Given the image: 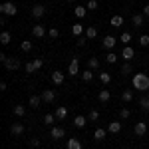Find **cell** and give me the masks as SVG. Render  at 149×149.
I'll return each instance as SVG.
<instances>
[{"label": "cell", "mask_w": 149, "mask_h": 149, "mask_svg": "<svg viewBox=\"0 0 149 149\" xmlns=\"http://www.w3.org/2000/svg\"><path fill=\"white\" fill-rule=\"evenodd\" d=\"M131 84H133V88L139 90V92H147V90H149V76H147V74H143V72H139V74L133 76Z\"/></svg>", "instance_id": "1"}, {"label": "cell", "mask_w": 149, "mask_h": 149, "mask_svg": "<svg viewBox=\"0 0 149 149\" xmlns=\"http://www.w3.org/2000/svg\"><path fill=\"white\" fill-rule=\"evenodd\" d=\"M0 12H2L4 16H16V14H18V8H16V4H12V2H2Z\"/></svg>", "instance_id": "2"}, {"label": "cell", "mask_w": 149, "mask_h": 149, "mask_svg": "<svg viewBox=\"0 0 149 149\" xmlns=\"http://www.w3.org/2000/svg\"><path fill=\"white\" fill-rule=\"evenodd\" d=\"M68 74H70V76H78V74H80V62H78V58H74V60L70 62Z\"/></svg>", "instance_id": "3"}, {"label": "cell", "mask_w": 149, "mask_h": 149, "mask_svg": "<svg viewBox=\"0 0 149 149\" xmlns=\"http://www.w3.org/2000/svg\"><path fill=\"white\" fill-rule=\"evenodd\" d=\"M44 14H46V8H44L42 4H36L34 8H32V16H34L36 20H40V18H44Z\"/></svg>", "instance_id": "4"}, {"label": "cell", "mask_w": 149, "mask_h": 149, "mask_svg": "<svg viewBox=\"0 0 149 149\" xmlns=\"http://www.w3.org/2000/svg\"><path fill=\"white\" fill-rule=\"evenodd\" d=\"M4 68L6 70H18L20 68V60H16V58H8V60H6V62H4Z\"/></svg>", "instance_id": "5"}, {"label": "cell", "mask_w": 149, "mask_h": 149, "mask_svg": "<svg viewBox=\"0 0 149 149\" xmlns=\"http://www.w3.org/2000/svg\"><path fill=\"white\" fill-rule=\"evenodd\" d=\"M133 131H135V135H139V137L145 135V133H147V123H145V121H137L135 127H133Z\"/></svg>", "instance_id": "6"}, {"label": "cell", "mask_w": 149, "mask_h": 149, "mask_svg": "<svg viewBox=\"0 0 149 149\" xmlns=\"http://www.w3.org/2000/svg\"><path fill=\"white\" fill-rule=\"evenodd\" d=\"M54 100H56V92H54V90H44V92H42V102L52 103Z\"/></svg>", "instance_id": "7"}, {"label": "cell", "mask_w": 149, "mask_h": 149, "mask_svg": "<svg viewBox=\"0 0 149 149\" xmlns=\"http://www.w3.org/2000/svg\"><path fill=\"white\" fill-rule=\"evenodd\" d=\"M64 135H66L64 127H52V131H50V137L52 139H62Z\"/></svg>", "instance_id": "8"}, {"label": "cell", "mask_w": 149, "mask_h": 149, "mask_svg": "<svg viewBox=\"0 0 149 149\" xmlns=\"http://www.w3.org/2000/svg\"><path fill=\"white\" fill-rule=\"evenodd\" d=\"M10 133H12V135H16V137H20V135L24 133V125H22V123H12V125H10Z\"/></svg>", "instance_id": "9"}, {"label": "cell", "mask_w": 149, "mask_h": 149, "mask_svg": "<svg viewBox=\"0 0 149 149\" xmlns=\"http://www.w3.org/2000/svg\"><path fill=\"white\" fill-rule=\"evenodd\" d=\"M102 46L105 48V50H111V48L115 46V38L113 36H105V38L102 40Z\"/></svg>", "instance_id": "10"}, {"label": "cell", "mask_w": 149, "mask_h": 149, "mask_svg": "<svg viewBox=\"0 0 149 149\" xmlns=\"http://www.w3.org/2000/svg\"><path fill=\"white\" fill-rule=\"evenodd\" d=\"M32 34H34L36 38H44V34H46V28H44L42 24H36L34 28H32Z\"/></svg>", "instance_id": "11"}, {"label": "cell", "mask_w": 149, "mask_h": 149, "mask_svg": "<svg viewBox=\"0 0 149 149\" xmlns=\"http://www.w3.org/2000/svg\"><path fill=\"white\" fill-rule=\"evenodd\" d=\"M107 131H109V133H119V131H121V121H109Z\"/></svg>", "instance_id": "12"}, {"label": "cell", "mask_w": 149, "mask_h": 149, "mask_svg": "<svg viewBox=\"0 0 149 149\" xmlns=\"http://www.w3.org/2000/svg\"><path fill=\"white\" fill-rule=\"evenodd\" d=\"M133 56H135V52H133V48L125 46L123 50H121V58H123V60H133Z\"/></svg>", "instance_id": "13"}, {"label": "cell", "mask_w": 149, "mask_h": 149, "mask_svg": "<svg viewBox=\"0 0 149 149\" xmlns=\"http://www.w3.org/2000/svg\"><path fill=\"white\" fill-rule=\"evenodd\" d=\"M66 149H81V141L80 139H68V143H66Z\"/></svg>", "instance_id": "14"}, {"label": "cell", "mask_w": 149, "mask_h": 149, "mask_svg": "<svg viewBox=\"0 0 149 149\" xmlns=\"http://www.w3.org/2000/svg\"><path fill=\"white\" fill-rule=\"evenodd\" d=\"M64 78H66V76H64L62 72H52V81H54L56 86H60V84H64Z\"/></svg>", "instance_id": "15"}, {"label": "cell", "mask_w": 149, "mask_h": 149, "mask_svg": "<svg viewBox=\"0 0 149 149\" xmlns=\"http://www.w3.org/2000/svg\"><path fill=\"white\" fill-rule=\"evenodd\" d=\"M72 34H74V36H78V38H80L81 34H86V28H84L81 24H74V26H72Z\"/></svg>", "instance_id": "16"}, {"label": "cell", "mask_w": 149, "mask_h": 149, "mask_svg": "<svg viewBox=\"0 0 149 149\" xmlns=\"http://www.w3.org/2000/svg\"><path fill=\"white\" fill-rule=\"evenodd\" d=\"M111 26H115V28H121V26H123V16H121V14H115V16H111Z\"/></svg>", "instance_id": "17"}, {"label": "cell", "mask_w": 149, "mask_h": 149, "mask_svg": "<svg viewBox=\"0 0 149 149\" xmlns=\"http://www.w3.org/2000/svg\"><path fill=\"white\" fill-rule=\"evenodd\" d=\"M131 22H133V26H143V22H145V16L143 14H133V18H131Z\"/></svg>", "instance_id": "18"}, {"label": "cell", "mask_w": 149, "mask_h": 149, "mask_svg": "<svg viewBox=\"0 0 149 149\" xmlns=\"http://www.w3.org/2000/svg\"><path fill=\"white\" fill-rule=\"evenodd\" d=\"M58 117V119H66V115H68V107H56V113H54Z\"/></svg>", "instance_id": "19"}, {"label": "cell", "mask_w": 149, "mask_h": 149, "mask_svg": "<svg viewBox=\"0 0 149 149\" xmlns=\"http://www.w3.org/2000/svg\"><path fill=\"white\" fill-rule=\"evenodd\" d=\"M105 135H107V131L100 127V129H95V133H93V139H95V141H103V139H105Z\"/></svg>", "instance_id": "20"}, {"label": "cell", "mask_w": 149, "mask_h": 149, "mask_svg": "<svg viewBox=\"0 0 149 149\" xmlns=\"http://www.w3.org/2000/svg\"><path fill=\"white\" fill-rule=\"evenodd\" d=\"M74 14H76V18H86V14H88V8H86V6H76Z\"/></svg>", "instance_id": "21"}, {"label": "cell", "mask_w": 149, "mask_h": 149, "mask_svg": "<svg viewBox=\"0 0 149 149\" xmlns=\"http://www.w3.org/2000/svg\"><path fill=\"white\" fill-rule=\"evenodd\" d=\"M10 42H12V34L10 32H2V34H0V44L6 46V44H10Z\"/></svg>", "instance_id": "22"}, {"label": "cell", "mask_w": 149, "mask_h": 149, "mask_svg": "<svg viewBox=\"0 0 149 149\" xmlns=\"http://www.w3.org/2000/svg\"><path fill=\"white\" fill-rule=\"evenodd\" d=\"M12 113L22 117V115H26V107H24V105H14V107H12Z\"/></svg>", "instance_id": "23"}, {"label": "cell", "mask_w": 149, "mask_h": 149, "mask_svg": "<svg viewBox=\"0 0 149 149\" xmlns=\"http://www.w3.org/2000/svg\"><path fill=\"white\" fill-rule=\"evenodd\" d=\"M74 125L78 127V129L86 127V117H84V115H76V119H74Z\"/></svg>", "instance_id": "24"}, {"label": "cell", "mask_w": 149, "mask_h": 149, "mask_svg": "<svg viewBox=\"0 0 149 149\" xmlns=\"http://www.w3.org/2000/svg\"><path fill=\"white\" fill-rule=\"evenodd\" d=\"M95 36H97V28H93V26L86 28V38H88V40H93Z\"/></svg>", "instance_id": "25"}, {"label": "cell", "mask_w": 149, "mask_h": 149, "mask_svg": "<svg viewBox=\"0 0 149 149\" xmlns=\"http://www.w3.org/2000/svg\"><path fill=\"white\" fill-rule=\"evenodd\" d=\"M133 100V92L131 90H123L121 92V102H131Z\"/></svg>", "instance_id": "26"}, {"label": "cell", "mask_w": 149, "mask_h": 149, "mask_svg": "<svg viewBox=\"0 0 149 149\" xmlns=\"http://www.w3.org/2000/svg\"><path fill=\"white\" fill-rule=\"evenodd\" d=\"M28 103H30V107H38V105L42 103V95H32Z\"/></svg>", "instance_id": "27"}, {"label": "cell", "mask_w": 149, "mask_h": 149, "mask_svg": "<svg viewBox=\"0 0 149 149\" xmlns=\"http://www.w3.org/2000/svg\"><path fill=\"white\" fill-rule=\"evenodd\" d=\"M139 107H141V109H145V111L149 109V95H143V97L139 100Z\"/></svg>", "instance_id": "28"}, {"label": "cell", "mask_w": 149, "mask_h": 149, "mask_svg": "<svg viewBox=\"0 0 149 149\" xmlns=\"http://www.w3.org/2000/svg\"><path fill=\"white\" fill-rule=\"evenodd\" d=\"M81 80H84V81H92L93 80V74H92V70H90V68L86 70V72H81Z\"/></svg>", "instance_id": "29"}, {"label": "cell", "mask_w": 149, "mask_h": 149, "mask_svg": "<svg viewBox=\"0 0 149 149\" xmlns=\"http://www.w3.org/2000/svg\"><path fill=\"white\" fill-rule=\"evenodd\" d=\"M88 68L90 70L100 68V60H97V58H90V60H88Z\"/></svg>", "instance_id": "30"}, {"label": "cell", "mask_w": 149, "mask_h": 149, "mask_svg": "<svg viewBox=\"0 0 149 149\" xmlns=\"http://www.w3.org/2000/svg\"><path fill=\"white\" fill-rule=\"evenodd\" d=\"M58 117L56 115H52V113H46L44 115V123H46V125H54V121H56Z\"/></svg>", "instance_id": "31"}, {"label": "cell", "mask_w": 149, "mask_h": 149, "mask_svg": "<svg viewBox=\"0 0 149 149\" xmlns=\"http://www.w3.org/2000/svg\"><path fill=\"white\" fill-rule=\"evenodd\" d=\"M97 97H100V102H107V100L111 97V93L107 92V90H102V92L97 93Z\"/></svg>", "instance_id": "32"}, {"label": "cell", "mask_w": 149, "mask_h": 149, "mask_svg": "<svg viewBox=\"0 0 149 149\" xmlns=\"http://www.w3.org/2000/svg\"><path fill=\"white\" fill-rule=\"evenodd\" d=\"M100 81H102V84H109V81H111V74L102 72V74H100Z\"/></svg>", "instance_id": "33"}, {"label": "cell", "mask_w": 149, "mask_h": 149, "mask_svg": "<svg viewBox=\"0 0 149 149\" xmlns=\"http://www.w3.org/2000/svg\"><path fill=\"white\" fill-rule=\"evenodd\" d=\"M139 46H149V34H143V36H139Z\"/></svg>", "instance_id": "34"}, {"label": "cell", "mask_w": 149, "mask_h": 149, "mask_svg": "<svg viewBox=\"0 0 149 149\" xmlns=\"http://www.w3.org/2000/svg\"><path fill=\"white\" fill-rule=\"evenodd\" d=\"M20 50H22V52H30V50H32V42L24 40L22 44H20Z\"/></svg>", "instance_id": "35"}, {"label": "cell", "mask_w": 149, "mask_h": 149, "mask_svg": "<svg viewBox=\"0 0 149 149\" xmlns=\"http://www.w3.org/2000/svg\"><path fill=\"white\" fill-rule=\"evenodd\" d=\"M88 119H90V121H97V119H100V111H97V109H92L90 115H88Z\"/></svg>", "instance_id": "36"}, {"label": "cell", "mask_w": 149, "mask_h": 149, "mask_svg": "<svg viewBox=\"0 0 149 149\" xmlns=\"http://www.w3.org/2000/svg\"><path fill=\"white\" fill-rule=\"evenodd\" d=\"M131 72H133V68H131V64H129V62H125V64H123V66H121V74H131Z\"/></svg>", "instance_id": "37"}, {"label": "cell", "mask_w": 149, "mask_h": 149, "mask_svg": "<svg viewBox=\"0 0 149 149\" xmlns=\"http://www.w3.org/2000/svg\"><path fill=\"white\" fill-rule=\"evenodd\" d=\"M119 40H121V44H129V42H131V34H129V32H123Z\"/></svg>", "instance_id": "38"}, {"label": "cell", "mask_w": 149, "mask_h": 149, "mask_svg": "<svg viewBox=\"0 0 149 149\" xmlns=\"http://www.w3.org/2000/svg\"><path fill=\"white\" fill-rule=\"evenodd\" d=\"M24 68H26V72H28V74H34V72H36L34 62H26V66H24Z\"/></svg>", "instance_id": "39"}, {"label": "cell", "mask_w": 149, "mask_h": 149, "mask_svg": "<svg viewBox=\"0 0 149 149\" xmlns=\"http://www.w3.org/2000/svg\"><path fill=\"white\" fill-rule=\"evenodd\" d=\"M105 62H107V64H115V62H117V56H115L113 52H109L107 58H105Z\"/></svg>", "instance_id": "40"}, {"label": "cell", "mask_w": 149, "mask_h": 149, "mask_svg": "<svg viewBox=\"0 0 149 149\" xmlns=\"http://www.w3.org/2000/svg\"><path fill=\"white\" fill-rule=\"evenodd\" d=\"M129 115H131V111H129V109H127V107H123V109H121V111H119V117H121V119H127V117H129Z\"/></svg>", "instance_id": "41"}, {"label": "cell", "mask_w": 149, "mask_h": 149, "mask_svg": "<svg viewBox=\"0 0 149 149\" xmlns=\"http://www.w3.org/2000/svg\"><path fill=\"white\" fill-rule=\"evenodd\" d=\"M97 6H100V4H97V0H90V2H88V6H86V8H88V10H95V8H97Z\"/></svg>", "instance_id": "42"}, {"label": "cell", "mask_w": 149, "mask_h": 149, "mask_svg": "<svg viewBox=\"0 0 149 149\" xmlns=\"http://www.w3.org/2000/svg\"><path fill=\"white\" fill-rule=\"evenodd\" d=\"M48 34H50V38H58V36H60V30H58V28H50Z\"/></svg>", "instance_id": "43"}, {"label": "cell", "mask_w": 149, "mask_h": 149, "mask_svg": "<svg viewBox=\"0 0 149 149\" xmlns=\"http://www.w3.org/2000/svg\"><path fill=\"white\" fill-rule=\"evenodd\" d=\"M32 62H34L36 70H40V68H42V66H44V60H42V58H36V60H32Z\"/></svg>", "instance_id": "44"}, {"label": "cell", "mask_w": 149, "mask_h": 149, "mask_svg": "<svg viewBox=\"0 0 149 149\" xmlns=\"http://www.w3.org/2000/svg\"><path fill=\"white\" fill-rule=\"evenodd\" d=\"M86 40H88L86 36H80V38H78V46H86Z\"/></svg>", "instance_id": "45"}, {"label": "cell", "mask_w": 149, "mask_h": 149, "mask_svg": "<svg viewBox=\"0 0 149 149\" xmlns=\"http://www.w3.org/2000/svg\"><path fill=\"white\" fill-rule=\"evenodd\" d=\"M30 143H32V147H38V145H40V139H38V137H34L32 141H30Z\"/></svg>", "instance_id": "46"}, {"label": "cell", "mask_w": 149, "mask_h": 149, "mask_svg": "<svg viewBox=\"0 0 149 149\" xmlns=\"http://www.w3.org/2000/svg\"><path fill=\"white\" fill-rule=\"evenodd\" d=\"M143 16H145V18H149V4L143 8Z\"/></svg>", "instance_id": "47"}, {"label": "cell", "mask_w": 149, "mask_h": 149, "mask_svg": "<svg viewBox=\"0 0 149 149\" xmlns=\"http://www.w3.org/2000/svg\"><path fill=\"white\" fill-rule=\"evenodd\" d=\"M68 2H74V0H68Z\"/></svg>", "instance_id": "48"}]
</instances>
